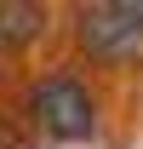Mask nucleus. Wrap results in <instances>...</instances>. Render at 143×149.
Segmentation results:
<instances>
[{
    "instance_id": "obj_1",
    "label": "nucleus",
    "mask_w": 143,
    "mask_h": 149,
    "mask_svg": "<svg viewBox=\"0 0 143 149\" xmlns=\"http://www.w3.org/2000/svg\"><path fill=\"white\" fill-rule=\"evenodd\" d=\"M29 115H35V126L46 132V138H63V143H80V138H92V126H97V109H92L86 86L69 80V74L35 80V92H29Z\"/></svg>"
},
{
    "instance_id": "obj_2",
    "label": "nucleus",
    "mask_w": 143,
    "mask_h": 149,
    "mask_svg": "<svg viewBox=\"0 0 143 149\" xmlns=\"http://www.w3.org/2000/svg\"><path fill=\"white\" fill-rule=\"evenodd\" d=\"M80 46L92 57H132L143 46V0H109L80 12Z\"/></svg>"
},
{
    "instance_id": "obj_3",
    "label": "nucleus",
    "mask_w": 143,
    "mask_h": 149,
    "mask_svg": "<svg viewBox=\"0 0 143 149\" xmlns=\"http://www.w3.org/2000/svg\"><path fill=\"white\" fill-rule=\"evenodd\" d=\"M40 29H46V12H40V6H23V0L0 6V40H6V46H23V40H35Z\"/></svg>"
}]
</instances>
